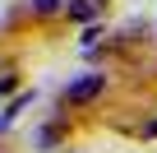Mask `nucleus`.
<instances>
[{"label":"nucleus","instance_id":"39448f33","mask_svg":"<svg viewBox=\"0 0 157 153\" xmlns=\"http://www.w3.org/2000/svg\"><path fill=\"white\" fill-rule=\"evenodd\" d=\"M56 139H60V125H42L37 130V148H51Z\"/></svg>","mask_w":157,"mask_h":153},{"label":"nucleus","instance_id":"6e6552de","mask_svg":"<svg viewBox=\"0 0 157 153\" xmlns=\"http://www.w3.org/2000/svg\"><path fill=\"white\" fill-rule=\"evenodd\" d=\"M74 153H78V148H74Z\"/></svg>","mask_w":157,"mask_h":153},{"label":"nucleus","instance_id":"f03ea898","mask_svg":"<svg viewBox=\"0 0 157 153\" xmlns=\"http://www.w3.org/2000/svg\"><path fill=\"white\" fill-rule=\"evenodd\" d=\"M28 102H33V93H28V88H23V93H19V98H10V102H5V107H0V135H5V130H10V125H14V121H19V111H23V107H28Z\"/></svg>","mask_w":157,"mask_h":153},{"label":"nucleus","instance_id":"0eeeda50","mask_svg":"<svg viewBox=\"0 0 157 153\" xmlns=\"http://www.w3.org/2000/svg\"><path fill=\"white\" fill-rule=\"evenodd\" d=\"M152 135H157V121H148V125H143V139H152Z\"/></svg>","mask_w":157,"mask_h":153},{"label":"nucleus","instance_id":"423d86ee","mask_svg":"<svg viewBox=\"0 0 157 153\" xmlns=\"http://www.w3.org/2000/svg\"><path fill=\"white\" fill-rule=\"evenodd\" d=\"M14 88H19V74H14V70H5V74H0V98L14 93ZM14 98H19V93H14Z\"/></svg>","mask_w":157,"mask_h":153},{"label":"nucleus","instance_id":"7ed1b4c3","mask_svg":"<svg viewBox=\"0 0 157 153\" xmlns=\"http://www.w3.org/2000/svg\"><path fill=\"white\" fill-rule=\"evenodd\" d=\"M65 14H69L74 23H93V19L102 14V5H97V0H69V5H65Z\"/></svg>","mask_w":157,"mask_h":153},{"label":"nucleus","instance_id":"f257e3e1","mask_svg":"<svg viewBox=\"0 0 157 153\" xmlns=\"http://www.w3.org/2000/svg\"><path fill=\"white\" fill-rule=\"evenodd\" d=\"M102 93H106V74H83V79L65 84L60 102H65V107H88V102H93V98H102Z\"/></svg>","mask_w":157,"mask_h":153},{"label":"nucleus","instance_id":"20e7f679","mask_svg":"<svg viewBox=\"0 0 157 153\" xmlns=\"http://www.w3.org/2000/svg\"><path fill=\"white\" fill-rule=\"evenodd\" d=\"M65 5H69V0H28V10H33L37 19H46V14H65Z\"/></svg>","mask_w":157,"mask_h":153}]
</instances>
